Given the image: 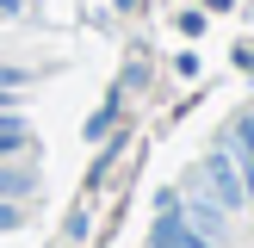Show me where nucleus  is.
Masks as SVG:
<instances>
[{
    "instance_id": "obj_8",
    "label": "nucleus",
    "mask_w": 254,
    "mask_h": 248,
    "mask_svg": "<svg viewBox=\"0 0 254 248\" xmlns=\"http://www.w3.org/2000/svg\"><path fill=\"white\" fill-rule=\"evenodd\" d=\"M0 12H19V0H0Z\"/></svg>"
},
{
    "instance_id": "obj_1",
    "label": "nucleus",
    "mask_w": 254,
    "mask_h": 248,
    "mask_svg": "<svg viewBox=\"0 0 254 248\" xmlns=\"http://www.w3.org/2000/svg\"><path fill=\"white\" fill-rule=\"evenodd\" d=\"M205 186H211V198H217L223 211H236L248 198V180H242V161L230 155V143H217L211 149V161H205Z\"/></svg>"
},
{
    "instance_id": "obj_6",
    "label": "nucleus",
    "mask_w": 254,
    "mask_h": 248,
    "mask_svg": "<svg viewBox=\"0 0 254 248\" xmlns=\"http://www.w3.org/2000/svg\"><path fill=\"white\" fill-rule=\"evenodd\" d=\"M25 186H31V174H6V168H0V198H12V192H25Z\"/></svg>"
},
{
    "instance_id": "obj_5",
    "label": "nucleus",
    "mask_w": 254,
    "mask_h": 248,
    "mask_svg": "<svg viewBox=\"0 0 254 248\" xmlns=\"http://www.w3.org/2000/svg\"><path fill=\"white\" fill-rule=\"evenodd\" d=\"M19 143H25V124L0 112V155H12V149H19Z\"/></svg>"
},
{
    "instance_id": "obj_4",
    "label": "nucleus",
    "mask_w": 254,
    "mask_h": 248,
    "mask_svg": "<svg viewBox=\"0 0 254 248\" xmlns=\"http://www.w3.org/2000/svg\"><path fill=\"white\" fill-rule=\"evenodd\" d=\"M230 155L242 161V180H248V192H254V118H242L230 130Z\"/></svg>"
},
{
    "instance_id": "obj_2",
    "label": "nucleus",
    "mask_w": 254,
    "mask_h": 248,
    "mask_svg": "<svg viewBox=\"0 0 254 248\" xmlns=\"http://www.w3.org/2000/svg\"><path fill=\"white\" fill-rule=\"evenodd\" d=\"M180 217L192 223L205 242H223V205H217V198H186V205H180Z\"/></svg>"
},
{
    "instance_id": "obj_7",
    "label": "nucleus",
    "mask_w": 254,
    "mask_h": 248,
    "mask_svg": "<svg viewBox=\"0 0 254 248\" xmlns=\"http://www.w3.org/2000/svg\"><path fill=\"white\" fill-rule=\"evenodd\" d=\"M12 223H19V217H12V205H0V230H12Z\"/></svg>"
},
{
    "instance_id": "obj_9",
    "label": "nucleus",
    "mask_w": 254,
    "mask_h": 248,
    "mask_svg": "<svg viewBox=\"0 0 254 248\" xmlns=\"http://www.w3.org/2000/svg\"><path fill=\"white\" fill-rule=\"evenodd\" d=\"M155 248H161V242H155Z\"/></svg>"
},
{
    "instance_id": "obj_3",
    "label": "nucleus",
    "mask_w": 254,
    "mask_h": 248,
    "mask_svg": "<svg viewBox=\"0 0 254 248\" xmlns=\"http://www.w3.org/2000/svg\"><path fill=\"white\" fill-rule=\"evenodd\" d=\"M155 242H161V248H217V242H205L186 217H161V223H155Z\"/></svg>"
}]
</instances>
